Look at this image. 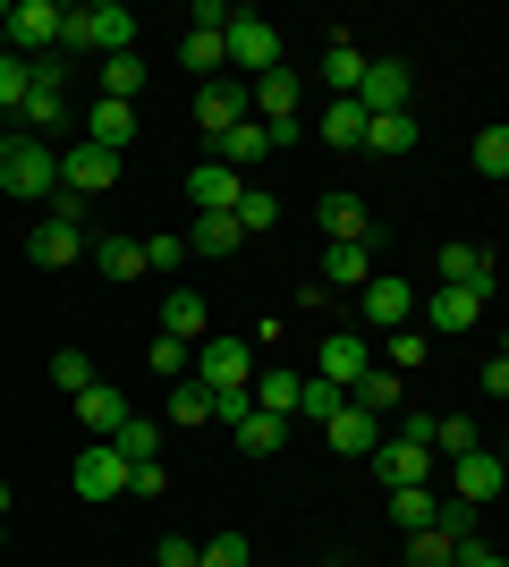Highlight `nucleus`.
Instances as JSON below:
<instances>
[{"instance_id": "nucleus-46", "label": "nucleus", "mask_w": 509, "mask_h": 567, "mask_svg": "<svg viewBox=\"0 0 509 567\" xmlns=\"http://www.w3.org/2000/svg\"><path fill=\"white\" fill-rule=\"evenodd\" d=\"M136 246H145V271H179V262H187V237H170V229L136 237Z\"/></svg>"}, {"instance_id": "nucleus-26", "label": "nucleus", "mask_w": 509, "mask_h": 567, "mask_svg": "<svg viewBox=\"0 0 509 567\" xmlns=\"http://www.w3.org/2000/svg\"><path fill=\"white\" fill-rule=\"evenodd\" d=\"M94 271H102V280H145V246H136L128 229L94 237Z\"/></svg>"}, {"instance_id": "nucleus-11", "label": "nucleus", "mask_w": 509, "mask_h": 567, "mask_svg": "<svg viewBox=\"0 0 509 567\" xmlns=\"http://www.w3.org/2000/svg\"><path fill=\"white\" fill-rule=\"evenodd\" d=\"M501 492H509V466H501V450H467V457H450V499L485 508V499H501Z\"/></svg>"}, {"instance_id": "nucleus-45", "label": "nucleus", "mask_w": 509, "mask_h": 567, "mask_svg": "<svg viewBox=\"0 0 509 567\" xmlns=\"http://www.w3.org/2000/svg\"><path fill=\"white\" fill-rule=\"evenodd\" d=\"M51 381H60L69 399H77V390H94V364H85V348H60V355H51Z\"/></svg>"}, {"instance_id": "nucleus-53", "label": "nucleus", "mask_w": 509, "mask_h": 567, "mask_svg": "<svg viewBox=\"0 0 509 567\" xmlns=\"http://www.w3.org/2000/svg\"><path fill=\"white\" fill-rule=\"evenodd\" d=\"M9 499H18V492H9V474H0V525H9Z\"/></svg>"}, {"instance_id": "nucleus-10", "label": "nucleus", "mask_w": 509, "mask_h": 567, "mask_svg": "<svg viewBox=\"0 0 509 567\" xmlns=\"http://www.w3.org/2000/svg\"><path fill=\"white\" fill-rule=\"evenodd\" d=\"M69 483H77V499H128V457L111 450V441H85Z\"/></svg>"}, {"instance_id": "nucleus-38", "label": "nucleus", "mask_w": 509, "mask_h": 567, "mask_svg": "<svg viewBox=\"0 0 509 567\" xmlns=\"http://www.w3.org/2000/svg\"><path fill=\"white\" fill-rule=\"evenodd\" d=\"M26 94H34V69H26L18 51H0V111L18 118V111H26Z\"/></svg>"}, {"instance_id": "nucleus-15", "label": "nucleus", "mask_w": 509, "mask_h": 567, "mask_svg": "<svg viewBox=\"0 0 509 567\" xmlns=\"http://www.w3.org/2000/svg\"><path fill=\"white\" fill-rule=\"evenodd\" d=\"M315 220H323V237H332V246H374V220H365V204L348 187H332L315 204Z\"/></svg>"}, {"instance_id": "nucleus-30", "label": "nucleus", "mask_w": 509, "mask_h": 567, "mask_svg": "<svg viewBox=\"0 0 509 567\" xmlns=\"http://www.w3.org/2000/svg\"><path fill=\"white\" fill-rule=\"evenodd\" d=\"M425 450H434V466H450V457L485 450V432L467 424V415H434V432H425Z\"/></svg>"}, {"instance_id": "nucleus-3", "label": "nucleus", "mask_w": 509, "mask_h": 567, "mask_svg": "<svg viewBox=\"0 0 509 567\" xmlns=\"http://www.w3.org/2000/svg\"><path fill=\"white\" fill-rule=\"evenodd\" d=\"M187 381H204V390H246V381H255V339H238V331L195 339V355H187Z\"/></svg>"}, {"instance_id": "nucleus-18", "label": "nucleus", "mask_w": 509, "mask_h": 567, "mask_svg": "<svg viewBox=\"0 0 509 567\" xmlns=\"http://www.w3.org/2000/svg\"><path fill=\"white\" fill-rule=\"evenodd\" d=\"M195 118H204V136H230L246 118V85L238 76H204V94H195Z\"/></svg>"}, {"instance_id": "nucleus-55", "label": "nucleus", "mask_w": 509, "mask_h": 567, "mask_svg": "<svg viewBox=\"0 0 509 567\" xmlns=\"http://www.w3.org/2000/svg\"><path fill=\"white\" fill-rule=\"evenodd\" d=\"M332 567H339V559H332Z\"/></svg>"}, {"instance_id": "nucleus-20", "label": "nucleus", "mask_w": 509, "mask_h": 567, "mask_svg": "<svg viewBox=\"0 0 509 567\" xmlns=\"http://www.w3.org/2000/svg\"><path fill=\"white\" fill-rule=\"evenodd\" d=\"M128 136H136V102H85V144H102V153H128Z\"/></svg>"}, {"instance_id": "nucleus-25", "label": "nucleus", "mask_w": 509, "mask_h": 567, "mask_svg": "<svg viewBox=\"0 0 509 567\" xmlns=\"http://www.w3.org/2000/svg\"><path fill=\"white\" fill-rule=\"evenodd\" d=\"M297 381H306V373H289V364H255L246 399L264 406V415H297Z\"/></svg>"}, {"instance_id": "nucleus-16", "label": "nucleus", "mask_w": 509, "mask_h": 567, "mask_svg": "<svg viewBox=\"0 0 509 567\" xmlns=\"http://www.w3.org/2000/svg\"><path fill=\"white\" fill-rule=\"evenodd\" d=\"M365 364H374V339H365V331H332V339L315 348V373H323V381H339V390H348Z\"/></svg>"}, {"instance_id": "nucleus-6", "label": "nucleus", "mask_w": 509, "mask_h": 567, "mask_svg": "<svg viewBox=\"0 0 509 567\" xmlns=\"http://www.w3.org/2000/svg\"><path fill=\"white\" fill-rule=\"evenodd\" d=\"M0 18H9V51L18 60L60 51V0H0Z\"/></svg>"}, {"instance_id": "nucleus-7", "label": "nucleus", "mask_w": 509, "mask_h": 567, "mask_svg": "<svg viewBox=\"0 0 509 567\" xmlns=\"http://www.w3.org/2000/svg\"><path fill=\"white\" fill-rule=\"evenodd\" d=\"M399 322H416V288L374 271V280L357 288V322H348V331H399Z\"/></svg>"}, {"instance_id": "nucleus-49", "label": "nucleus", "mask_w": 509, "mask_h": 567, "mask_svg": "<svg viewBox=\"0 0 509 567\" xmlns=\"http://www.w3.org/2000/svg\"><path fill=\"white\" fill-rule=\"evenodd\" d=\"M246 415H255V399H246V390H213V424H221V432H238Z\"/></svg>"}, {"instance_id": "nucleus-14", "label": "nucleus", "mask_w": 509, "mask_h": 567, "mask_svg": "<svg viewBox=\"0 0 509 567\" xmlns=\"http://www.w3.org/2000/svg\"><path fill=\"white\" fill-rule=\"evenodd\" d=\"M162 339H179V348L213 339V306H204L195 288H162Z\"/></svg>"}, {"instance_id": "nucleus-8", "label": "nucleus", "mask_w": 509, "mask_h": 567, "mask_svg": "<svg viewBox=\"0 0 509 567\" xmlns=\"http://www.w3.org/2000/svg\"><path fill=\"white\" fill-rule=\"evenodd\" d=\"M348 102H357L365 118L408 111V102H416V69H408V60H365V76H357V94H348Z\"/></svg>"}, {"instance_id": "nucleus-2", "label": "nucleus", "mask_w": 509, "mask_h": 567, "mask_svg": "<svg viewBox=\"0 0 509 567\" xmlns=\"http://www.w3.org/2000/svg\"><path fill=\"white\" fill-rule=\"evenodd\" d=\"M0 195H18V204H51V195H60V153H51L43 136L9 127V136H0Z\"/></svg>"}, {"instance_id": "nucleus-28", "label": "nucleus", "mask_w": 509, "mask_h": 567, "mask_svg": "<svg viewBox=\"0 0 509 567\" xmlns=\"http://www.w3.org/2000/svg\"><path fill=\"white\" fill-rule=\"evenodd\" d=\"M94 85H102V102H128V94H145V51H111L94 69Z\"/></svg>"}, {"instance_id": "nucleus-36", "label": "nucleus", "mask_w": 509, "mask_h": 567, "mask_svg": "<svg viewBox=\"0 0 509 567\" xmlns=\"http://www.w3.org/2000/svg\"><path fill=\"white\" fill-rule=\"evenodd\" d=\"M264 153H272V136L255 127V118H238V127L221 136V169H246V162H264Z\"/></svg>"}, {"instance_id": "nucleus-34", "label": "nucleus", "mask_w": 509, "mask_h": 567, "mask_svg": "<svg viewBox=\"0 0 509 567\" xmlns=\"http://www.w3.org/2000/svg\"><path fill=\"white\" fill-rule=\"evenodd\" d=\"M230 441H238L246 457H272V450H281V441H289V415H264V406H255V415H246V424L230 432Z\"/></svg>"}, {"instance_id": "nucleus-37", "label": "nucleus", "mask_w": 509, "mask_h": 567, "mask_svg": "<svg viewBox=\"0 0 509 567\" xmlns=\"http://www.w3.org/2000/svg\"><path fill=\"white\" fill-rule=\"evenodd\" d=\"M323 144H339V153H357V144H365V111H357L348 94L323 111Z\"/></svg>"}, {"instance_id": "nucleus-13", "label": "nucleus", "mask_w": 509, "mask_h": 567, "mask_svg": "<svg viewBox=\"0 0 509 567\" xmlns=\"http://www.w3.org/2000/svg\"><path fill=\"white\" fill-rule=\"evenodd\" d=\"M102 187H120V153H102V144H77V153H60V195H102Z\"/></svg>"}, {"instance_id": "nucleus-43", "label": "nucleus", "mask_w": 509, "mask_h": 567, "mask_svg": "<svg viewBox=\"0 0 509 567\" xmlns=\"http://www.w3.org/2000/svg\"><path fill=\"white\" fill-rule=\"evenodd\" d=\"M230 220H238V229H272V220H281V195H272V187H246Z\"/></svg>"}, {"instance_id": "nucleus-35", "label": "nucleus", "mask_w": 509, "mask_h": 567, "mask_svg": "<svg viewBox=\"0 0 509 567\" xmlns=\"http://www.w3.org/2000/svg\"><path fill=\"white\" fill-rule=\"evenodd\" d=\"M339 406H348V390H339V381H323V373L297 381V415H306V424H332Z\"/></svg>"}, {"instance_id": "nucleus-52", "label": "nucleus", "mask_w": 509, "mask_h": 567, "mask_svg": "<svg viewBox=\"0 0 509 567\" xmlns=\"http://www.w3.org/2000/svg\"><path fill=\"white\" fill-rule=\"evenodd\" d=\"M459 567H509L501 550H485V543H459Z\"/></svg>"}, {"instance_id": "nucleus-19", "label": "nucleus", "mask_w": 509, "mask_h": 567, "mask_svg": "<svg viewBox=\"0 0 509 567\" xmlns=\"http://www.w3.org/2000/svg\"><path fill=\"white\" fill-rule=\"evenodd\" d=\"M323 441H332L339 457H374V450H383V415H365V406H339L332 424H323Z\"/></svg>"}, {"instance_id": "nucleus-48", "label": "nucleus", "mask_w": 509, "mask_h": 567, "mask_svg": "<svg viewBox=\"0 0 509 567\" xmlns=\"http://www.w3.org/2000/svg\"><path fill=\"white\" fill-rule=\"evenodd\" d=\"M195 567H246V534H213V543H195Z\"/></svg>"}, {"instance_id": "nucleus-12", "label": "nucleus", "mask_w": 509, "mask_h": 567, "mask_svg": "<svg viewBox=\"0 0 509 567\" xmlns=\"http://www.w3.org/2000/svg\"><path fill=\"white\" fill-rule=\"evenodd\" d=\"M365 466H374L383 492H399V483H434V450H425V441H399V432H383V450L365 457Z\"/></svg>"}, {"instance_id": "nucleus-31", "label": "nucleus", "mask_w": 509, "mask_h": 567, "mask_svg": "<svg viewBox=\"0 0 509 567\" xmlns=\"http://www.w3.org/2000/svg\"><path fill=\"white\" fill-rule=\"evenodd\" d=\"M357 76H365V51L348 43V34H332V43H323V85H332V102L357 94Z\"/></svg>"}, {"instance_id": "nucleus-21", "label": "nucleus", "mask_w": 509, "mask_h": 567, "mask_svg": "<svg viewBox=\"0 0 509 567\" xmlns=\"http://www.w3.org/2000/svg\"><path fill=\"white\" fill-rule=\"evenodd\" d=\"M441 288H476V297H492V246H441Z\"/></svg>"}, {"instance_id": "nucleus-29", "label": "nucleus", "mask_w": 509, "mask_h": 567, "mask_svg": "<svg viewBox=\"0 0 509 567\" xmlns=\"http://www.w3.org/2000/svg\"><path fill=\"white\" fill-rule=\"evenodd\" d=\"M434 508H441L434 483H399V492H390V525H399V534H425V525H434Z\"/></svg>"}, {"instance_id": "nucleus-22", "label": "nucleus", "mask_w": 509, "mask_h": 567, "mask_svg": "<svg viewBox=\"0 0 509 567\" xmlns=\"http://www.w3.org/2000/svg\"><path fill=\"white\" fill-rule=\"evenodd\" d=\"M77 424L94 432V441H111V432L128 424V399L111 390V381H94V390H77Z\"/></svg>"}, {"instance_id": "nucleus-24", "label": "nucleus", "mask_w": 509, "mask_h": 567, "mask_svg": "<svg viewBox=\"0 0 509 567\" xmlns=\"http://www.w3.org/2000/svg\"><path fill=\"white\" fill-rule=\"evenodd\" d=\"M374 280V246H323V288H348V297H357V288Z\"/></svg>"}, {"instance_id": "nucleus-44", "label": "nucleus", "mask_w": 509, "mask_h": 567, "mask_svg": "<svg viewBox=\"0 0 509 567\" xmlns=\"http://www.w3.org/2000/svg\"><path fill=\"white\" fill-rule=\"evenodd\" d=\"M467 162L485 169V178H509V127H485V136H476V153H467Z\"/></svg>"}, {"instance_id": "nucleus-33", "label": "nucleus", "mask_w": 509, "mask_h": 567, "mask_svg": "<svg viewBox=\"0 0 509 567\" xmlns=\"http://www.w3.org/2000/svg\"><path fill=\"white\" fill-rule=\"evenodd\" d=\"M179 60H187L195 76H230V34H195L187 25V34H179Z\"/></svg>"}, {"instance_id": "nucleus-5", "label": "nucleus", "mask_w": 509, "mask_h": 567, "mask_svg": "<svg viewBox=\"0 0 509 567\" xmlns=\"http://www.w3.org/2000/svg\"><path fill=\"white\" fill-rule=\"evenodd\" d=\"M230 69H246V85L272 76L281 69V25L255 18V9H230Z\"/></svg>"}, {"instance_id": "nucleus-40", "label": "nucleus", "mask_w": 509, "mask_h": 567, "mask_svg": "<svg viewBox=\"0 0 509 567\" xmlns=\"http://www.w3.org/2000/svg\"><path fill=\"white\" fill-rule=\"evenodd\" d=\"M170 415L179 424H213V390L204 381H170Z\"/></svg>"}, {"instance_id": "nucleus-51", "label": "nucleus", "mask_w": 509, "mask_h": 567, "mask_svg": "<svg viewBox=\"0 0 509 567\" xmlns=\"http://www.w3.org/2000/svg\"><path fill=\"white\" fill-rule=\"evenodd\" d=\"M153 567H195V543L187 534H162V543H153Z\"/></svg>"}, {"instance_id": "nucleus-4", "label": "nucleus", "mask_w": 509, "mask_h": 567, "mask_svg": "<svg viewBox=\"0 0 509 567\" xmlns=\"http://www.w3.org/2000/svg\"><path fill=\"white\" fill-rule=\"evenodd\" d=\"M26 255L43 262V271H60V262L85 255V213H77V195H51V213L26 229Z\"/></svg>"}, {"instance_id": "nucleus-50", "label": "nucleus", "mask_w": 509, "mask_h": 567, "mask_svg": "<svg viewBox=\"0 0 509 567\" xmlns=\"http://www.w3.org/2000/svg\"><path fill=\"white\" fill-rule=\"evenodd\" d=\"M162 492H170L162 457H153V466H128V499H162Z\"/></svg>"}, {"instance_id": "nucleus-47", "label": "nucleus", "mask_w": 509, "mask_h": 567, "mask_svg": "<svg viewBox=\"0 0 509 567\" xmlns=\"http://www.w3.org/2000/svg\"><path fill=\"white\" fill-rule=\"evenodd\" d=\"M187 355H195V348H179V339L153 331V355H145V364H153V381H187Z\"/></svg>"}, {"instance_id": "nucleus-42", "label": "nucleus", "mask_w": 509, "mask_h": 567, "mask_svg": "<svg viewBox=\"0 0 509 567\" xmlns=\"http://www.w3.org/2000/svg\"><path fill=\"white\" fill-rule=\"evenodd\" d=\"M408 567H459V543L425 525V534H408Z\"/></svg>"}, {"instance_id": "nucleus-39", "label": "nucleus", "mask_w": 509, "mask_h": 567, "mask_svg": "<svg viewBox=\"0 0 509 567\" xmlns=\"http://www.w3.org/2000/svg\"><path fill=\"white\" fill-rule=\"evenodd\" d=\"M153 441H162V432H153V424H145V415H128V424H120V432H111V450H120V457H128V466H153Z\"/></svg>"}, {"instance_id": "nucleus-1", "label": "nucleus", "mask_w": 509, "mask_h": 567, "mask_svg": "<svg viewBox=\"0 0 509 567\" xmlns=\"http://www.w3.org/2000/svg\"><path fill=\"white\" fill-rule=\"evenodd\" d=\"M60 51L69 60H111V51H136V9H120V0H77V9H60Z\"/></svg>"}, {"instance_id": "nucleus-54", "label": "nucleus", "mask_w": 509, "mask_h": 567, "mask_svg": "<svg viewBox=\"0 0 509 567\" xmlns=\"http://www.w3.org/2000/svg\"><path fill=\"white\" fill-rule=\"evenodd\" d=\"M0 51H9V18H0Z\"/></svg>"}, {"instance_id": "nucleus-23", "label": "nucleus", "mask_w": 509, "mask_h": 567, "mask_svg": "<svg viewBox=\"0 0 509 567\" xmlns=\"http://www.w3.org/2000/svg\"><path fill=\"white\" fill-rule=\"evenodd\" d=\"M399 399H408V390H399V373H383V364H365L357 381H348V406H365V415H399Z\"/></svg>"}, {"instance_id": "nucleus-32", "label": "nucleus", "mask_w": 509, "mask_h": 567, "mask_svg": "<svg viewBox=\"0 0 509 567\" xmlns=\"http://www.w3.org/2000/svg\"><path fill=\"white\" fill-rule=\"evenodd\" d=\"M365 153H416V111H383V118H365Z\"/></svg>"}, {"instance_id": "nucleus-9", "label": "nucleus", "mask_w": 509, "mask_h": 567, "mask_svg": "<svg viewBox=\"0 0 509 567\" xmlns=\"http://www.w3.org/2000/svg\"><path fill=\"white\" fill-rule=\"evenodd\" d=\"M485 322V297L476 288H434V297H416V331H434V339H459Z\"/></svg>"}, {"instance_id": "nucleus-17", "label": "nucleus", "mask_w": 509, "mask_h": 567, "mask_svg": "<svg viewBox=\"0 0 509 567\" xmlns=\"http://www.w3.org/2000/svg\"><path fill=\"white\" fill-rule=\"evenodd\" d=\"M238 195H246L238 169H221V162H195L187 169V204H195V213H238Z\"/></svg>"}, {"instance_id": "nucleus-27", "label": "nucleus", "mask_w": 509, "mask_h": 567, "mask_svg": "<svg viewBox=\"0 0 509 567\" xmlns=\"http://www.w3.org/2000/svg\"><path fill=\"white\" fill-rule=\"evenodd\" d=\"M238 246H246V229H238V220H230V213H195V229H187V255H238Z\"/></svg>"}, {"instance_id": "nucleus-41", "label": "nucleus", "mask_w": 509, "mask_h": 567, "mask_svg": "<svg viewBox=\"0 0 509 567\" xmlns=\"http://www.w3.org/2000/svg\"><path fill=\"white\" fill-rule=\"evenodd\" d=\"M383 373H408V364H425V331H416V322H399V331H383Z\"/></svg>"}]
</instances>
